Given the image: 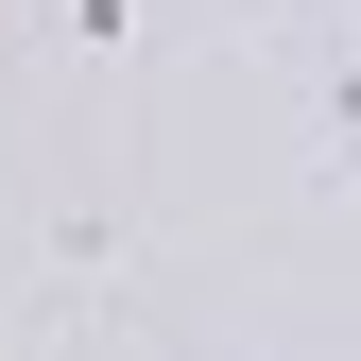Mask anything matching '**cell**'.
<instances>
[{
	"label": "cell",
	"instance_id": "cell-1",
	"mask_svg": "<svg viewBox=\"0 0 361 361\" xmlns=\"http://www.w3.org/2000/svg\"><path fill=\"white\" fill-rule=\"evenodd\" d=\"M310 172H327V190H361V18L310 52Z\"/></svg>",
	"mask_w": 361,
	"mask_h": 361
}]
</instances>
